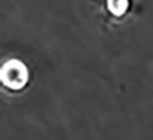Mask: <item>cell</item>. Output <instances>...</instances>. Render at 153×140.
<instances>
[{
	"label": "cell",
	"mask_w": 153,
	"mask_h": 140,
	"mask_svg": "<svg viewBox=\"0 0 153 140\" xmlns=\"http://www.w3.org/2000/svg\"><path fill=\"white\" fill-rule=\"evenodd\" d=\"M108 7L114 15L120 16L126 11L127 0H108Z\"/></svg>",
	"instance_id": "cell-2"
},
{
	"label": "cell",
	"mask_w": 153,
	"mask_h": 140,
	"mask_svg": "<svg viewBox=\"0 0 153 140\" xmlns=\"http://www.w3.org/2000/svg\"><path fill=\"white\" fill-rule=\"evenodd\" d=\"M1 81L10 88H22L27 82V68L19 60H10L1 68Z\"/></svg>",
	"instance_id": "cell-1"
}]
</instances>
